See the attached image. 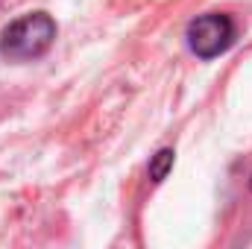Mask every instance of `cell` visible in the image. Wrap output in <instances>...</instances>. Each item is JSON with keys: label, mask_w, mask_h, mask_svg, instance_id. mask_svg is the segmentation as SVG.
<instances>
[{"label": "cell", "mask_w": 252, "mask_h": 249, "mask_svg": "<svg viewBox=\"0 0 252 249\" xmlns=\"http://www.w3.org/2000/svg\"><path fill=\"white\" fill-rule=\"evenodd\" d=\"M56 41V21L47 12H30L15 18L0 32V56L9 62H30L50 50Z\"/></svg>", "instance_id": "cell-1"}, {"label": "cell", "mask_w": 252, "mask_h": 249, "mask_svg": "<svg viewBox=\"0 0 252 249\" xmlns=\"http://www.w3.org/2000/svg\"><path fill=\"white\" fill-rule=\"evenodd\" d=\"M188 44L199 59H214L235 44V21L223 12L199 15L188 24Z\"/></svg>", "instance_id": "cell-2"}, {"label": "cell", "mask_w": 252, "mask_h": 249, "mask_svg": "<svg viewBox=\"0 0 252 249\" xmlns=\"http://www.w3.org/2000/svg\"><path fill=\"white\" fill-rule=\"evenodd\" d=\"M173 158H176V153H173L170 147L158 150V153L153 156V161H150V179H153V182H164L167 173L173 170Z\"/></svg>", "instance_id": "cell-3"}, {"label": "cell", "mask_w": 252, "mask_h": 249, "mask_svg": "<svg viewBox=\"0 0 252 249\" xmlns=\"http://www.w3.org/2000/svg\"><path fill=\"white\" fill-rule=\"evenodd\" d=\"M250 187H252V179H250Z\"/></svg>", "instance_id": "cell-4"}]
</instances>
